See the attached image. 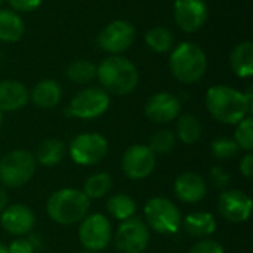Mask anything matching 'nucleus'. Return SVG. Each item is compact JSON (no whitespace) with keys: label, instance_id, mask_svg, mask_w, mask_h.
Listing matches in <instances>:
<instances>
[{"label":"nucleus","instance_id":"c03bdc74","mask_svg":"<svg viewBox=\"0 0 253 253\" xmlns=\"http://www.w3.org/2000/svg\"><path fill=\"white\" fill-rule=\"evenodd\" d=\"M1 59H3V56H1V53H0V62H1Z\"/></svg>","mask_w":253,"mask_h":253},{"label":"nucleus","instance_id":"0eeeda50","mask_svg":"<svg viewBox=\"0 0 253 253\" xmlns=\"http://www.w3.org/2000/svg\"><path fill=\"white\" fill-rule=\"evenodd\" d=\"M111 104V95L101 86H86L70 101L65 114L82 120H93L107 113Z\"/></svg>","mask_w":253,"mask_h":253},{"label":"nucleus","instance_id":"7c9ffc66","mask_svg":"<svg viewBox=\"0 0 253 253\" xmlns=\"http://www.w3.org/2000/svg\"><path fill=\"white\" fill-rule=\"evenodd\" d=\"M211 151H212L213 157L218 159V160H230V159H234V157L239 156L240 148H239V145L236 144L234 139L222 136V138H216L212 142Z\"/></svg>","mask_w":253,"mask_h":253},{"label":"nucleus","instance_id":"c9c22d12","mask_svg":"<svg viewBox=\"0 0 253 253\" xmlns=\"http://www.w3.org/2000/svg\"><path fill=\"white\" fill-rule=\"evenodd\" d=\"M240 173L246 178V179H252L253 178V154L252 153H246L242 160H240Z\"/></svg>","mask_w":253,"mask_h":253},{"label":"nucleus","instance_id":"f3484780","mask_svg":"<svg viewBox=\"0 0 253 253\" xmlns=\"http://www.w3.org/2000/svg\"><path fill=\"white\" fill-rule=\"evenodd\" d=\"M173 193L182 203L194 205L206 197L208 185L203 176L193 172L181 173L173 182Z\"/></svg>","mask_w":253,"mask_h":253},{"label":"nucleus","instance_id":"79ce46f5","mask_svg":"<svg viewBox=\"0 0 253 253\" xmlns=\"http://www.w3.org/2000/svg\"><path fill=\"white\" fill-rule=\"evenodd\" d=\"M1 125H3V113L0 111V127H1Z\"/></svg>","mask_w":253,"mask_h":253},{"label":"nucleus","instance_id":"f03ea898","mask_svg":"<svg viewBox=\"0 0 253 253\" xmlns=\"http://www.w3.org/2000/svg\"><path fill=\"white\" fill-rule=\"evenodd\" d=\"M209 114L219 123L236 126L245 117L252 116L245 93L227 84L211 86L205 96Z\"/></svg>","mask_w":253,"mask_h":253},{"label":"nucleus","instance_id":"ddd939ff","mask_svg":"<svg viewBox=\"0 0 253 253\" xmlns=\"http://www.w3.org/2000/svg\"><path fill=\"white\" fill-rule=\"evenodd\" d=\"M181 99L170 92L153 93L144 105L145 117L157 125H165L176 120L181 114Z\"/></svg>","mask_w":253,"mask_h":253},{"label":"nucleus","instance_id":"2eb2a0df","mask_svg":"<svg viewBox=\"0 0 253 253\" xmlns=\"http://www.w3.org/2000/svg\"><path fill=\"white\" fill-rule=\"evenodd\" d=\"M218 211L233 224L246 222L252 213V199L242 190H224L218 199Z\"/></svg>","mask_w":253,"mask_h":253},{"label":"nucleus","instance_id":"39448f33","mask_svg":"<svg viewBox=\"0 0 253 253\" xmlns=\"http://www.w3.org/2000/svg\"><path fill=\"white\" fill-rule=\"evenodd\" d=\"M145 224L150 230L170 236L176 234L182 225V215L179 208L166 197H153L144 208Z\"/></svg>","mask_w":253,"mask_h":253},{"label":"nucleus","instance_id":"9d476101","mask_svg":"<svg viewBox=\"0 0 253 253\" xmlns=\"http://www.w3.org/2000/svg\"><path fill=\"white\" fill-rule=\"evenodd\" d=\"M113 239L110 219L102 213L87 215L79 227V240L83 249L101 252L108 248Z\"/></svg>","mask_w":253,"mask_h":253},{"label":"nucleus","instance_id":"72a5a7b5","mask_svg":"<svg viewBox=\"0 0 253 253\" xmlns=\"http://www.w3.org/2000/svg\"><path fill=\"white\" fill-rule=\"evenodd\" d=\"M190 253H225L224 252V248L215 242V240H211V239H202L200 242H197L191 249Z\"/></svg>","mask_w":253,"mask_h":253},{"label":"nucleus","instance_id":"e433bc0d","mask_svg":"<svg viewBox=\"0 0 253 253\" xmlns=\"http://www.w3.org/2000/svg\"><path fill=\"white\" fill-rule=\"evenodd\" d=\"M27 236H28L27 239H28V240H30V243L34 246V249H36V251H37V249H40V248L43 246V242H42V239H40L37 234L30 233V234H27Z\"/></svg>","mask_w":253,"mask_h":253},{"label":"nucleus","instance_id":"f257e3e1","mask_svg":"<svg viewBox=\"0 0 253 253\" xmlns=\"http://www.w3.org/2000/svg\"><path fill=\"white\" fill-rule=\"evenodd\" d=\"M96 79L110 95H129L139 83L136 65L123 55H108L96 65Z\"/></svg>","mask_w":253,"mask_h":253},{"label":"nucleus","instance_id":"dca6fc26","mask_svg":"<svg viewBox=\"0 0 253 253\" xmlns=\"http://www.w3.org/2000/svg\"><path fill=\"white\" fill-rule=\"evenodd\" d=\"M0 225L6 233L16 237H24L33 233L36 227V215L28 206L15 203L6 206V209L0 213Z\"/></svg>","mask_w":253,"mask_h":253},{"label":"nucleus","instance_id":"1a4fd4ad","mask_svg":"<svg viewBox=\"0 0 253 253\" xmlns=\"http://www.w3.org/2000/svg\"><path fill=\"white\" fill-rule=\"evenodd\" d=\"M136 39L135 27L125 19L108 22L96 36V44L108 55H122L129 50Z\"/></svg>","mask_w":253,"mask_h":253},{"label":"nucleus","instance_id":"6e6552de","mask_svg":"<svg viewBox=\"0 0 253 253\" xmlns=\"http://www.w3.org/2000/svg\"><path fill=\"white\" fill-rule=\"evenodd\" d=\"M68 154L79 166H95L108 154V141L98 132H83L71 139Z\"/></svg>","mask_w":253,"mask_h":253},{"label":"nucleus","instance_id":"f704fd0d","mask_svg":"<svg viewBox=\"0 0 253 253\" xmlns=\"http://www.w3.org/2000/svg\"><path fill=\"white\" fill-rule=\"evenodd\" d=\"M36 249L30 243L27 237H18L15 239L9 246H7V253H34Z\"/></svg>","mask_w":253,"mask_h":253},{"label":"nucleus","instance_id":"20e7f679","mask_svg":"<svg viewBox=\"0 0 253 253\" xmlns=\"http://www.w3.org/2000/svg\"><path fill=\"white\" fill-rule=\"evenodd\" d=\"M90 211V199L76 188H61L46 202L47 216L59 225L80 224Z\"/></svg>","mask_w":253,"mask_h":253},{"label":"nucleus","instance_id":"6ab92c4d","mask_svg":"<svg viewBox=\"0 0 253 253\" xmlns=\"http://www.w3.org/2000/svg\"><path fill=\"white\" fill-rule=\"evenodd\" d=\"M62 99V87L53 79L37 82L30 90V101L40 110L55 108Z\"/></svg>","mask_w":253,"mask_h":253},{"label":"nucleus","instance_id":"a19ab883","mask_svg":"<svg viewBox=\"0 0 253 253\" xmlns=\"http://www.w3.org/2000/svg\"><path fill=\"white\" fill-rule=\"evenodd\" d=\"M79 253H99V252H95V251H89V249H83V251H80Z\"/></svg>","mask_w":253,"mask_h":253},{"label":"nucleus","instance_id":"b1692460","mask_svg":"<svg viewBox=\"0 0 253 253\" xmlns=\"http://www.w3.org/2000/svg\"><path fill=\"white\" fill-rule=\"evenodd\" d=\"M203 135V127L200 120L190 114V113H184L179 114V117L176 119V133L175 136L185 145H193L196 144Z\"/></svg>","mask_w":253,"mask_h":253},{"label":"nucleus","instance_id":"412c9836","mask_svg":"<svg viewBox=\"0 0 253 253\" xmlns=\"http://www.w3.org/2000/svg\"><path fill=\"white\" fill-rule=\"evenodd\" d=\"M184 231L196 239H208L216 230V219L209 212H193L182 219Z\"/></svg>","mask_w":253,"mask_h":253},{"label":"nucleus","instance_id":"393cba45","mask_svg":"<svg viewBox=\"0 0 253 253\" xmlns=\"http://www.w3.org/2000/svg\"><path fill=\"white\" fill-rule=\"evenodd\" d=\"M65 77L80 86H87L96 79V65L87 59H74L65 68Z\"/></svg>","mask_w":253,"mask_h":253},{"label":"nucleus","instance_id":"473e14b6","mask_svg":"<svg viewBox=\"0 0 253 253\" xmlns=\"http://www.w3.org/2000/svg\"><path fill=\"white\" fill-rule=\"evenodd\" d=\"M4 1L9 4V9L15 10L19 15L30 13L42 4V0H4Z\"/></svg>","mask_w":253,"mask_h":253},{"label":"nucleus","instance_id":"a211bd4d","mask_svg":"<svg viewBox=\"0 0 253 253\" xmlns=\"http://www.w3.org/2000/svg\"><path fill=\"white\" fill-rule=\"evenodd\" d=\"M30 101V92L22 82L0 80V111L12 113L22 110Z\"/></svg>","mask_w":253,"mask_h":253},{"label":"nucleus","instance_id":"cd10ccee","mask_svg":"<svg viewBox=\"0 0 253 253\" xmlns=\"http://www.w3.org/2000/svg\"><path fill=\"white\" fill-rule=\"evenodd\" d=\"M113 188V178L105 172H98L90 175L83 185V193L89 199H102L105 197Z\"/></svg>","mask_w":253,"mask_h":253},{"label":"nucleus","instance_id":"a878e982","mask_svg":"<svg viewBox=\"0 0 253 253\" xmlns=\"http://www.w3.org/2000/svg\"><path fill=\"white\" fill-rule=\"evenodd\" d=\"M145 44L150 50L156 53H168L175 46V36L169 28L157 25L147 31Z\"/></svg>","mask_w":253,"mask_h":253},{"label":"nucleus","instance_id":"ea45409f","mask_svg":"<svg viewBox=\"0 0 253 253\" xmlns=\"http://www.w3.org/2000/svg\"><path fill=\"white\" fill-rule=\"evenodd\" d=\"M0 253H7V248L0 243Z\"/></svg>","mask_w":253,"mask_h":253},{"label":"nucleus","instance_id":"4be33fe9","mask_svg":"<svg viewBox=\"0 0 253 253\" xmlns=\"http://www.w3.org/2000/svg\"><path fill=\"white\" fill-rule=\"evenodd\" d=\"M25 33V24L19 13L9 7H0V42L16 43Z\"/></svg>","mask_w":253,"mask_h":253},{"label":"nucleus","instance_id":"c85d7f7f","mask_svg":"<svg viewBox=\"0 0 253 253\" xmlns=\"http://www.w3.org/2000/svg\"><path fill=\"white\" fill-rule=\"evenodd\" d=\"M175 142H176V136L172 130L160 129L151 135L148 147L153 150V153L156 156L157 154H169L170 151H173Z\"/></svg>","mask_w":253,"mask_h":253},{"label":"nucleus","instance_id":"5701e85b","mask_svg":"<svg viewBox=\"0 0 253 253\" xmlns=\"http://www.w3.org/2000/svg\"><path fill=\"white\" fill-rule=\"evenodd\" d=\"M65 151H67L65 144L61 139L49 138L40 142L34 154V159L37 165L44 168H52L62 162V159L65 157Z\"/></svg>","mask_w":253,"mask_h":253},{"label":"nucleus","instance_id":"9b49d317","mask_svg":"<svg viewBox=\"0 0 253 253\" xmlns=\"http://www.w3.org/2000/svg\"><path fill=\"white\" fill-rule=\"evenodd\" d=\"M114 243L120 253H142L150 243V228L144 219L132 216L120 222Z\"/></svg>","mask_w":253,"mask_h":253},{"label":"nucleus","instance_id":"37998d69","mask_svg":"<svg viewBox=\"0 0 253 253\" xmlns=\"http://www.w3.org/2000/svg\"><path fill=\"white\" fill-rule=\"evenodd\" d=\"M3 4H4V0H0V7H3Z\"/></svg>","mask_w":253,"mask_h":253},{"label":"nucleus","instance_id":"58836bf2","mask_svg":"<svg viewBox=\"0 0 253 253\" xmlns=\"http://www.w3.org/2000/svg\"><path fill=\"white\" fill-rule=\"evenodd\" d=\"M245 93V98H246V104H248V107H249V110H251V113H253V89L252 87H249L246 92H243Z\"/></svg>","mask_w":253,"mask_h":253},{"label":"nucleus","instance_id":"bb28decb","mask_svg":"<svg viewBox=\"0 0 253 253\" xmlns=\"http://www.w3.org/2000/svg\"><path fill=\"white\" fill-rule=\"evenodd\" d=\"M107 211L108 213L117 219V221H126L132 216H135L136 213V202L123 193L114 194L107 200Z\"/></svg>","mask_w":253,"mask_h":253},{"label":"nucleus","instance_id":"2f4dec72","mask_svg":"<svg viewBox=\"0 0 253 253\" xmlns=\"http://www.w3.org/2000/svg\"><path fill=\"white\" fill-rule=\"evenodd\" d=\"M209 179L216 190H227L230 185V181H231L230 175L225 172V169L222 166H213L211 169Z\"/></svg>","mask_w":253,"mask_h":253},{"label":"nucleus","instance_id":"423d86ee","mask_svg":"<svg viewBox=\"0 0 253 253\" xmlns=\"http://www.w3.org/2000/svg\"><path fill=\"white\" fill-rule=\"evenodd\" d=\"M34 154L27 150H13L0 159V182L7 188H19L36 173Z\"/></svg>","mask_w":253,"mask_h":253},{"label":"nucleus","instance_id":"4468645a","mask_svg":"<svg viewBox=\"0 0 253 253\" xmlns=\"http://www.w3.org/2000/svg\"><path fill=\"white\" fill-rule=\"evenodd\" d=\"M209 10L205 0H175L173 19L184 33L199 31L208 21Z\"/></svg>","mask_w":253,"mask_h":253},{"label":"nucleus","instance_id":"c756f323","mask_svg":"<svg viewBox=\"0 0 253 253\" xmlns=\"http://www.w3.org/2000/svg\"><path fill=\"white\" fill-rule=\"evenodd\" d=\"M236 144L240 150L246 153H252L253 150V117L248 116L242 122L236 125L234 138Z\"/></svg>","mask_w":253,"mask_h":253},{"label":"nucleus","instance_id":"7ed1b4c3","mask_svg":"<svg viewBox=\"0 0 253 253\" xmlns=\"http://www.w3.org/2000/svg\"><path fill=\"white\" fill-rule=\"evenodd\" d=\"M169 70L179 83L194 84L208 71V55L197 43L181 42L170 50Z\"/></svg>","mask_w":253,"mask_h":253},{"label":"nucleus","instance_id":"aec40b11","mask_svg":"<svg viewBox=\"0 0 253 253\" xmlns=\"http://www.w3.org/2000/svg\"><path fill=\"white\" fill-rule=\"evenodd\" d=\"M230 67L233 73L240 79H249L253 76V43L245 40L237 43L230 53Z\"/></svg>","mask_w":253,"mask_h":253},{"label":"nucleus","instance_id":"4c0bfd02","mask_svg":"<svg viewBox=\"0 0 253 253\" xmlns=\"http://www.w3.org/2000/svg\"><path fill=\"white\" fill-rule=\"evenodd\" d=\"M7 206V194L3 185H0V213L6 209Z\"/></svg>","mask_w":253,"mask_h":253},{"label":"nucleus","instance_id":"f8f14e48","mask_svg":"<svg viewBox=\"0 0 253 253\" xmlns=\"http://www.w3.org/2000/svg\"><path fill=\"white\" fill-rule=\"evenodd\" d=\"M157 156L148 145L135 144L127 147L122 157V170L132 181H142L148 178L157 163Z\"/></svg>","mask_w":253,"mask_h":253}]
</instances>
